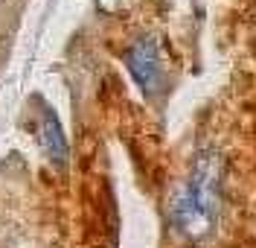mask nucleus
I'll list each match as a JSON object with an SVG mask.
<instances>
[{"label":"nucleus","mask_w":256,"mask_h":248,"mask_svg":"<svg viewBox=\"0 0 256 248\" xmlns=\"http://www.w3.org/2000/svg\"><path fill=\"white\" fill-rule=\"evenodd\" d=\"M218 216V166L212 158H201L186 184L172 201V225L186 242H204Z\"/></svg>","instance_id":"f257e3e1"},{"label":"nucleus","mask_w":256,"mask_h":248,"mask_svg":"<svg viewBox=\"0 0 256 248\" xmlns=\"http://www.w3.org/2000/svg\"><path fill=\"white\" fill-rule=\"evenodd\" d=\"M41 143H44V149H47V155H50L52 164L62 166L64 161H67V140H64L62 126H58V120L52 114H47L44 123H41Z\"/></svg>","instance_id":"7ed1b4c3"},{"label":"nucleus","mask_w":256,"mask_h":248,"mask_svg":"<svg viewBox=\"0 0 256 248\" xmlns=\"http://www.w3.org/2000/svg\"><path fill=\"white\" fill-rule=\"evenodd\" d=\"M126 65L143 94L152 97L160 88V82H163V59H160V47L154 38L146 35L140 41H134L126 53Z\"/></svg>","instance_id":"f03ea898"}]
</instances>
